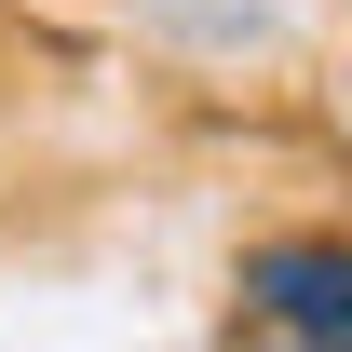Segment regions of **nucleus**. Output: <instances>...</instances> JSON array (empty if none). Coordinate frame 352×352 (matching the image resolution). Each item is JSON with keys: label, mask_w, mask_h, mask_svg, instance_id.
Here are the masks:
<instances>
[{"label": "nucleus", "mask_w": 352, "mask_h": 352, "mask_svg": "<svg viewBox=\"0 0 352 352\" xmlns=\"http://www.w3.org/2000/svg\"><path fill=\"white\" fill-rule=\"evenodd\" d=\"M230 325H258V339H298V352H352V244H339V230L258 244V258L230 271Z\"/></svg>", "instance_id": "nucleus-1"}]
</instances>
